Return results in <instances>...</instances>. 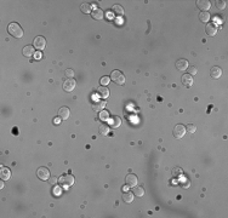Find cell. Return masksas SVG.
<instances>
[{
	"label": "cell",
	"mask_w": 228,
	"mask_h": 218,
	"mask_svg": "<svg viewBox=\"0 0 228 218\" xmlns=\"http://www.w3.org/2000/svg\"><path fill=\"white\" fill-rule=\"evenodd\" d=\"M7 30H9V33H10L12 36H15V38H22V36H23V30H22V28L20 27L18 23H15V22L10 23L9 27H7Z\"/></svg>",
	"instance_id": "cell-1"
},
{
	"label": "cell",
	"mask_w": 228,
	"mask_h": 218,
	"mask_svg": "<svg viewBox=\"0 0 228 218\" xmlns=\"http://www.w3.org/2000/svg\"><path fill=\"white\" fill-rule=\"evenodd\" d=\"M58 183L63 188H69V187H72L74 184V177L70 176V175H65V176L60 177Z\"/></svg>",
	"instance_id": "cell-2"
},
{
	"label": "cell",
	"mask_w": 228,
	"mask_h": 218,
	"mask_svg": "<svg viewBox=\"0 0 228 218\" xmlns=\"http://www.w3.org/2000/svg\"><path fill=\"white\" fill-rule=\"evenodd\" d=\"M110 79L118 85H124L125 84V75L120 70H113V73L110 75Z\"/></svg>",
	"instance_id": "cell-3"
},
{
	"label": "cell",
	"mask_w": 228,
	"mask_h": 218,
	"mask_svg": "<svg viewBox=\"0 0 228 218\" xmlns=\"http://www.w3.org/2000/svg\"><path fill=\"white\" fill-rule=\"evenodd\" d=\"M186 135V127L183 125H176L174 129V137L175 138H182Z\"/></svg>",
	"instance_id": "cell-4"
},
{
	"label": "cell",
	"mask_w": 228,
	"mask_h": 218,
	"mask_svg": "<svg viewBox=\"0 0 228 218\" xmlns=\"http://www.w3.org/2000/svg\"><path fill=\"white\" fill-rule=\"evenodd\" d=\"M36 175H38V177L41 179V181H46V179L50 178V171L46 167H44V166H41V167L38 169Z\"/></svg>",
	"instance_id": "cell-5"
},
{
	"label": "cell",
	"mask_w": 228,
	"mask_h": 218,
	"mask_svg": "<svg viewBox=\"0 0 228 218\" xmlns=\"http://www.w3.org/2000/svg\"><path fill=\"white\" fill-rule=\"evenodd\" d=\"M137 177L135 176V175H132V173H130V175H128L126 176V178H125V184L128 185L129 188H134V187H136L137 185Z\"/></svg>",
	"instance_id": "cell-6"
},
{
	"label": "cell",
	"mask_w": 228,
	"mask_h": 218,
	"mask_svg": "<svg viewBox=\"0 0 228 218\" xmlns=\"http://www.w3.org/2000/svg\"><path fill=\"white\" fill-rule=\"evenodd\" d=\"M46 46V40L44 36H36L34 39V47H36L38 50H44Z\"/></svg>",
	"instance_id": "cell-7"
},
{
	"label": "cell",
	"mask_w": 228,
	"mask_h": 218,
	"mask_svg": "<svg viewBox=\"0 0 228 218\" xmlns=\"http://www.w3.org/2000/svg\"><path fill=\"white\" fill-rule=\"evenodd\" d=\"M75 85H77V83H75L74 79H68L65 81V84H63V90H66L67 92H70L75 88Z\"/></svg>",
	"instance_id": "cell-8"
},
{
	"label": "cell",
	"mask_w": 228,
	"mask_h": 218,
	"mask_svg": "<svg viewBox=\"0 0 228 218\" xmlns=\"http://www.w3.org/2000/svg\"><path fill=\"white\" fill-rule=\"evenodd\" d=\"M205 32H206L208 35L213 36L215 34L217 33V27H216V24H215V23H208V24H206V27H205Z\"/></svg>",
	"instance_id": "cell-9"
},
{
	"label": "cell",
	"mask_w": 228,
	"mask_h": 218,
	"mask_svg": "<svg viewBox=\"0 0 228 218\" xmlns=\"http://www.w3.org/2000/svg\"><path fill=\"white\" fill-rule=\"evenodd\" d=\"M105 107H106V101H103V99H97L92 104V109L95 112H101L102 109H105Z\"/></svg>",
	"instance_id": "cell-10"
},
{
	"label": "cell",
	"mask_w": 228,
	"mask_h": 218,
	"mask_svg": "<svg viewBox=\"0 0 228 218\" xmlns=\"http://www.w3.org/2000/svg\"><path fill=\"white\" fill-rule=\"evenodd\" d=\"M69 115H70V112H69V109H68L67 107L60 108V110H58V117H60V119L66 120V119L69 118Z\"/></svg>",
	"instance_id": "cell-11"
},
{
	"label": "cell",
	"mask_w": 228,
	"mask_h": 218,
	"mask_svg": "<svg viewBox=\"0 0 228 218\" xmlns=\"http://www.w3.org/2000/svg\"><path fill=\"white\" fill-rule=\"evenodd\" d=\"M197 6H198L200 10H203V11H208V10L210 9L211 4H210L209 0H198V1H197Z\"/></svg>",
	"instance_id": "cell-12"
},
{
	"label": "cell",
	"mask_w": 228,
	"mask_h": 218,
	"mask_svg": "<svg viewBox=\"0 0 228 218\" xmlns=\"http://www.w3.org/2000/svg\"><path fill=\"white\" fill-rule=\"evenodd\" d=\"M187 68H188V62H187L186 59L181 58V59H179V61H176V69H177V70L183 72V70H186Z\"/></svg>",
	"instance_id": "cell-13"
},
{
	"label": "cell",
	"mask_w": 228,
	"mask_h": 218,
	"mask_svg": "<svg viewBox=\"0 0 228 218\" xmlns=\"http://www.w3.org/2000/svg\"><path fill=\"white\" fill-rule=\"evenodd\" d=\"M181 81H182V84H183L186 87H191V86L193 85V78H192V75H189V74L182 75Z\"/></svg>",
	"instance_id": "cell-14"
},
{
	"label": "cell",
	"mask_w": 228,
	"mask_h": 218,
	"mask_svg": "<svg viewBox=\"0 0 228 218\" xmlns=\"http://www.w3.org/2000/svg\"><path fill=\"white\" fill-rule=\"evenodd\" d=\"M210 75H211V78H213V79H219V78H221V75H222V69L220 67H212L211 72H210Z\"/></svg>",
	"instance_id": "cell-15"
},
{
	"label": "cell",
	"mask_w": 228,
	"mask_h": 218,
	"mask_svg": "<svg viewBox=\"0 0 228 218\" xmlns=\"http://www.w3.org/2000/svg\"><path fill=\"white\" fill-rule=\"evenodd\" d=\"M97 93L101 98H107L109 96V90L106 87V86H99L97 88Z\"/></svg>",
	"instance_id": "cell-16"
},
{
	"label": "cell",
	"mask_w": 228,
	"mask_h": 218,
	"mask_svg": "<svg viewBox=\"0 0 228 218\" xmlns=\"http://www.w3.org/2000/svg\"><path fill=\"white\" fill-rule=\"evenodd\" d=\"M0 177H1V179L3 181H7V179L11 177V172H10V170L7 169V167H3L0 169Z\"/></svg>",
	"instance_id": "cell-17"
},
{
	"label": "cell",
	"mask_w": 228,
	"mask_h": 218,
	"mask_svg": "<svg viewBox=\"0 0 228 218\" xmlns=\"http://www.w3.org/2000/svg\"><path fill=\"white\" fill-rule=\"evenodd\" d=\"M109 124H110V127H112V129H118V127L121 125V119H120L119 117H114V118L110 119Z\"/></svg>",
	"instance_id": "cell-18"
},
{
	"label": "cell",
	"mask_w": 228,
	"mask_h": 218,
	"mask_svg": "<svg viewBox=\"0 0 228 218\" xmlns=\"http://www.w3.org/2000/svg\"><path fill=\"white\" fill-rule=\"evenodd\" d=\"M23 55L26 56V57H30L34 55V47L30 46V45H27V46H24L23 47Z\"/></svg>",
	"instance_id": "cell-19"
},
{
	"label": "cell",
	"mask_w": 228,
	"mask_h": 218,
	"mask_svg": "<svg viewBox=\"0 0 228 218\" xmlns=\"http://www.w3.org/2000/svg\"><path fill=\"white\" fill-rule=\"evenodd\" d=\"M91 15H92V18H95V20H102L103 18V11L99 10V9H94Z\"/></svg>",
	"instance_id": "cell-20"
},
{
	"label": "cell",
	"mask_w": 228,
	"mask_h": 218,
	"mask_svg": "<svg viewBox=\"0 0 228 218\" xmlns=\"http://www.w3.org/2000/svg\"><path fill=\"white\" fill-rule=\"evenodd\" d=\"M123 200L125 202H128V204H131L134 201V195L132 193H130V191H124L123 193Z\"/></svg>",
	"instance_id": "cell-21"
},
{
	"label": "cell",
	"mask_w": 228,
	"mask_h": 218,
	"mask_svg": "<svg viewBox=\"0 0 228 218\" xmlns=\"http://www.w3.org/2000/svg\"><path fill=\"white\" fill-rule=\"evenodd\" d=\"M134 194L136 195V196H138V198H142L143 195H144V190H143V188L142 187H135L134 188Z\"/></svg>",
	"instance_id": "cell-22"
},
{
	"label": "cell",
	"mask_w": 228,
	"mask_h": 218,
	"mask_svg": "<svg viewBox=\"0 0 228 218\" xmlns=\"http://www.w3.org/2000/svg\"><path fill=\"white\" fill-rule=\"evenodd\" d=\"M112 10L114 11V14H115L117 16H121V15L124 14V9H123V6H120V5H114V6L112 7Z\"/></svg>",
	"instance_id": "cell-23"
},
{
	"label": "cell",
	"mask_w": 228,
	"mask_h": 218,
	"mask_svg": "<svg viewBox=\"0 0 228 218\" xmlns=\"http://www.w3.org/2000/svg\"><path fill=\"white\" fill-rule=\"evenodd\" d=\"M199 20H200L201 22H209V20H210V14H209V12H206V11L200 12V14H199Z\"/></svg>",
	"instance_id": "cell-24"
},
{
	"label": "cell",
	"mask_w": 228,
	"mask_h": 218,
	"mask_svg": "<svg viewBox=\"0 0 228 218\" xmlns=\"http://www.w3.org/2000/svg\"><path fill=\"white\" fill-rule=\"evenodd\" d=\"M80 10H81L83 14H90V12H91V6L89 4H81L80 5Z\"/></svg>",
	"instance_id": "cell-25"
},
{
	"label": "cell",
	"mask_w": 228,
	"mask_h": 218,
	"mask_svg": "<svg viewBox=\"0 0 228 218\" xmlns=\"http://www.w3.org/2000/svg\"><path fill=\"white\" fill-rule=\"evenodd\" d=\"M182 175H183V171H182L181 167H175V169L172 170V176H174L175 178H179V177H181Z\"/></svg>",
	"instance_id": "cell-26"
},
{
	"label": "cell",
	"mask_w": 228,
	"mask_h": 218,
	"mask_svg": "<svg viewBox=\"0 0 228 218\" xmlns=\"http://www.w3.org/2000/svg\"><path fill=\"white\" fill-rule=\"evenodd\" d=\"M108 117H109L108 112H101V114H99V119L102 120V121H107V120H108Z\"/></svg>",
	"instance_id": "cell-27"
},
{
	"label": "cell",
	"mask_w": 228,
	"mask_h": 218,
	"mask_svg": "<svg viewBox=\"0 0 228 218\" xmlns=\"http://www.w3.org/2000/svg\"><path fill=\"white\" fill-rule=\"evenodd\" d=\"M108 131H109V129H108L106 125H101V126H99V133H101V135H107Z\"/></svg>",
	"instance_id": "cell-28"
},
{
	"label": "cell",
	"mask_w": 228,
	"mask_h": 218,
	"mask_svg": "<svg viewBox=\"0 0 228 218\" xmlns=\"http://www.w3.org/2000/svg\"><path fill=\"white\" fill-rule=\"evenodd\" d=\"M195 125H192V124H189V125H187V127H186V131H188V132H191V133H194L195 132Z\"/></svg>",
	"instance_id": "cell-29"
},
{
	"label": "cell",
	"mask_w": 228,
	"mask_h": 218,
	"mask_svg": "<svg viewBox=\"0 0 228 218\" xmlns=\"http://www.w3.org/2000/svg\"><path fill=\"white\" fill-rule=\"evenodd\" d=\"M216 6L219 10H223L224 6H226V1H223V0H219V1H216Z\"/></svg>",
	"instance_id": "cell-30"
},
{
	"label": "cell",
	"mask_w": 228,
	"mask_h": 218,
	"mask_svg": "<svg viewBox=\"0 0 228 218\" xmlns=\"http://www.w3.org/2000/svg\"><path fill=\"white\" fill-rule=\"evenodd\" d=\"M101 84H102V86H105V85H107L110 80H109V78H108V76H103V78H101Z\"/></svg>",
	"instance_id": "cell-31"
},
{
	"label": "cell",
	"mask_w": 228,
	"mask_h": 218,
	"mask_svg": "<svg viewBox=\"0 0 228 218\" xmlns=\"http://www.w3.org/2000/svg\"><path fill=\"white\" fill-rule=\"evenodd\" d=\"M49 182H50V184L54 185V184L57 183V178H56V177H50V178H49Z\"/></svg>",
	"instance_id": "cell-32"
},
{
	"label": "cell",
	"mask_w": 228,
	"mask_h": 218,
	"mask_svg": "<svg viewBox=\"0 0 228 218\" xmlns=\"http://www.w3.org/2000/svg\"><path fill=\"white\" fill-rule=\"evenodd\" d=\"M66 75L68 76V78H70V79H72V76L74 75V72H73L72 69H67V70H66Z\"/></svg>",
	"instance_id": "cell-33"
},
{
	"label": "cell",
	"mask_w": 228,
	"mask_h": 218,
	"mask_svg": "<svg viewBox=\"0 0 228 218\" xmlns=\"http://www.w3.org/2000/svg\"><path fill=\"white\" fill-rule=\"evenodd\" d=\"M188 72H189V75H194V74H197V68L195 67H191Z\"/></svg>",
	"instance_id": "cell-34"
},
{
	"label": "cell",
	"mask_w": 228,
	"mask_h": 218,
	"mask_svg": "<svg viewBox=\"0 0 228 218\" xmlns=\"http://www.w3.org/2000/svg\"><path fill=\"white\" fill-rule=\"evenodd\" d=\"M34 57H35L36 59H39V58L41 57V54H40V52H38V54H35V55H34Z\"/></svg>",
	"instance_id": "cell-35"
},
{
	"label": "cell",
	"mask_w": 228,
	"mask_h": 218,
	"mask_svg": "<svg viewBox=\"0 0 228 218\" xmlns=\"http://www.w3.org/2000/svg\"><path fill=\"white\" fill-rule=\"evenodd\" d=\"M54 193H55V194H60V189H56V188H55V190H54Z\"/></svg>",
	"instance_id": "cell-36"
},
{
	"label": "cell",
	"mask_w": 228,
	"mask_h": 218,
	"mask_svg": "<svg viewBox=\"0 0 228 218\" xmlns=\"http://www.w3.org/2000/svg\"><path fill=\"white\" fill-rule=\"evenodd\" d=\"M54 124H60V119H54Z\"/></svg>",
	"instance_id": "cell-37"
}]
</instances>
